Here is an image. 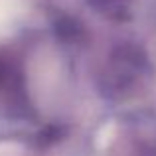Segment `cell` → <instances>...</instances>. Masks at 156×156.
Instances as JSON below:
<instances>
[{
    "label": "cell",
    "instance_id": "obj_1",
    "mask_svg": "<svg viewBox=\"0 0 156 156\" xmlns=\"http://www.w3.org/2000/svg\"><path fill=\"white\" fill-rule=\"evenodd\" d=\"M24 14V0H0V38L16 28Z\"/></svg>",
    "mask_w": 156,
    "mask_h": 156
},
{
    "label": "cell",
    "instance_id": "obj_2",
    "mask_svg": "<svg viewBox=\"0 0 156 156\" xmlns=\"http://www.w3.org/2000/svg\"><path fill=\"white\" fill-rule=\"evenodd\" d=\"M111 130H113V125H109V126H103V134L99 136V144H105V142H109L111 140Z\"/></svg>",
    "mask_w": 156,
    "mask_h": 156
}]
</instances>
